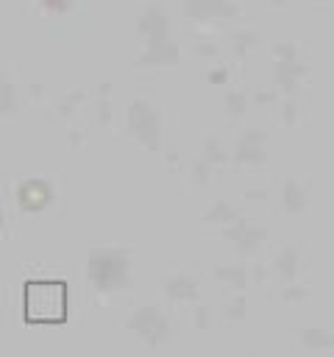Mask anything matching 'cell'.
Listing matches in <instances>:
<instances>
[{
  "label": "cell",
  "instance_id": "1",
  "mask_svg": "<svg viewBox=\"0 0 334 357\" xmlns=\"http://www.w3.org/2000/svg\"><path fill=\"white\" fill-rule=\"evenodd\" d=\"M25 321L28 324H64L67 321V284L56 279H36L25 284Z\"/></svg>",
  "mask_w": 334,
  "mask_h": 357
}]
</instances>
